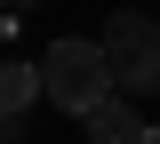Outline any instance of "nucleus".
<instances>
[{"instance_id": "f257e3e1", "label": "nucleus", "mask_w": 160, "mask_h": 144, "mask_svg": "<svg viewBox=\"0 0 160 144\" xmlns=\"http://www.w3.org/2000/svg\"><path fill=\"white\" fill-rule=\"evenodd\" d=\"M40 88H48V104H64V112H96L104 96H120L112 88V56H104V40H48V56H40Z\"/></svg>"}, {"instance_id": "f03ea898", "label": "nucleus", "mask_w": 160, "mask_h": 144, "mask_svg": "<svg viewBox=\"0 0 160 144\" xmlns=\"http://www.w3.org/2000/svg\"><path fill=\"white\" fill-rule=\"evenodd\" d=\"M96 40L112 56V88L120 96H160V24L144 8H112Z\"/></svg>"}, {"instance_id": "7ed1b4c3", "label": "nucleus", "mask_w": 160, "mask_h": 144, "mask_svg": "<svg viewBox=\"0 0 160 144\" xmlns=\"http://www.w3.org/2000/svg\"><path fill=\"white\" fill-rule=\"evenodd\" d=\"M80 136L88 144H144V120H136L128 96H104L96 112H80Z\"/></svg>"}, {"instance_id": "20e7f679", "label": "nucleus", "mask_w": 160, "mask_h": 144, "mask_svg": "<svg viewBox=\"0 0 160 144\" xmlns=\"http://www.w3.org/2000/svg\"><path fill=\"white\" fill-rule=\"evenodd\" d=\"M48 96V88H40V64H0V120H24V112H32V104Z\"/></svg>"}, {"instance_id": "39448f33", "label": "nucleus", "mask_w": 160, "mask_h": 144, "mask_svg": "<svg viewBox=\"0 0 160 144\" xmlns=\"http://www.w3.org/2000/svg\"><path fill=\"white\" fill-rule=\"evenodd\" d=\"M0 144H24V120H0Z\"/></svg>"}, {"instance_id": "423d86ee", "label": "nucleus", "mask_w": 160, "mask_h": 144, "mask_svg": "<svg viewBox=\"0 0 160 144\" xmlns=\"http://www.w3.org/2000/svg\"><path fill=\"white\" fill-rule=\"evenodd\" d=\"M24 8H40V0H0V16H24Z\"/></svg>"}, {"instance_id": "0eeeda50", "label": "nucleus", "mask_w": 160, "mask_h": 144, "mask_svg": "<svg viewBox=\"0 0 160 144\" xmlns=\"http://www.w3.org/2000/svg\"><path fill=\"white\" fill-rule=\"evenodd\" d=\"M144 144H160V128H144Z\"/></svg>"}]
</instances>
